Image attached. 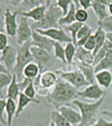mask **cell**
Here are the masks:
<instances>
[{"instance_id": "1", "label": "cell", "mask_w": 112, "mask_h": 126, "mask_svg": "<svg viewBox=\"0 0 112 126\" xmlns=\"http://www.w3.org/2000/svg\"><path fill=\"white\" fill-rule=\"evenodd\" d=\"M78 90L60 77L52 90L47 96L46 100L50 104L54 106L56 110L65 105H69L78 97Z\"/></svg>"}, {"instance_id": "2", "label": "cell", "mask_w": 112, "mask_h": 126, "mask_svg": "<svg viewBox=\"0 0 112 126\" xmlns=\"http://www.w3.org/2000/svg\"><path fill=\"white\" fill-rule=\"evenodd\" d=\"M104 99L105 97L91 103L82 102L77 99L74 100L73 104L78 108L82 118L81 122L77 126H89L94 124Z\"/></svg>"}, {"instance_id": "3", "label": "cell", "mask_w": 112, "mask_h": 126, "mask_svg": "<svg viewBox=\"0 0 112 126\" xmlns=\"http://www.w3.org/2000/svg\"><path fill=\"white\" fill-rule=\"evenodd\" d=\"M63 16V12L57 6L56 2L52 3L46 9L42 19L31 25L33 30L35 29H48L51 28H59V21Z\"/></svg>"}, {"instance_id": "4", "label": "cell", "mask_w": 112, "mask_h": 126, "mask_svg": "<svg viewBox=\"0 0 112 126\" xmlns=\"http://www.w3.org/2000/svg\"><path fill=\"white\" fill-rule=\"evenodd\" d=\"M32 47L31 40L26 42L25 43L19 46L17 48V63L15 67L13 70V74H15L17 77L18 80H22L23 78L22 71L28 63L34 61L33 55L31 53L30 48Z\"/></svg>"}, {"instance_id": "5", "label": "cell", "mask_w": 112, "mask_h": 126, "mask_svg": "<svg viewBox=\"0 0 112 126\" xmlns=\"http://www.w3.org/2000/svg\"><path fill=\"white\" fill-rule=\"evenodd\" d=\"M34 62L38 65L40 72L46 70V68L52 65L54 63V55L50 54L47 50L32 46L30 48Z\"/></svg>"}, {"instance_id": "6", "label": "cell", "mask_w": 112, "mask_h": 126, "mask_svg": "<svg viewBox=\"0 0 112 126\" xmlns=\"http://www.w3.org/2000/svg\"><path fill=\"white\" fill-rule=\"evenodd\" d=\"M58 78L55 72L45 70L40 74V84L36 90L37 94L40 96H46L48 92L55 86Z\"/></svg>"}, {"instance_id": "7", "label": "cell", "mask_w": 112, "mask_h": 126, "mask_svg": "<svg viewBox=\"0 0 112 126\" xmlns=\"http://www.w3.org/2000/svg\"><path fill=\"white\" fill-rule=\"evenodd\" d=\"M60 78L72 85L77 90H79L82 88H85L90 84L84 74L79 70L61 72Z\"/></svg>"}, {"instance_id": "8", "label": "cell", "mask_w": 112, "mask_h": 126, "mask_svg": "<svg viewBox=\"0 0 112 126\" xmlns=\"http://www.w3.org/2000/svg\"><path fill=\"white\" fill-rule=\"evenodd\" d=\"M28 19L27 18L20 15L19 22L16 34L17 43L19 46L23 45L32 39L33 30Z\"/></svg>"}, {"instance_id": "9", "label": "cell", "mask_w": 112, "mask_h": 126, "mask_svg": "<svg viewBox=\"0 0 112 126\" xmlns=\"http://www.w3.org/2000/svg\"><path fill=\"white\" fill-rule=\"evenodd\" d=\"M106 92L105 90L101 88L99 85L96 83L90 84L82 90H78V96L80 98L86 100H92L94 102L100 100L106 97Z\"/></svg>"}, {"instance_id": "10", "label": "cell", "mask_w": 112, "mask_h": 126, "mask_svg": "<svg viewBox=\"0 0 112 126\" xmlns=\"http://www.w3.org/2000/svg\"><path fill=\"white\" fill-rule=\"evenodd\" d=\"M38 33L46 36L52 41L60 43H67L73 42L71 36L62 27L51 28L48 29H35Z\"/></svg>"}, {"instance_id": "11", "label": "cell", "mask_w": 112, "mask_h": 126, "mask_svg": "<svg viewBox=\"0 0 112 126\" xmlns=\"http://www.w3.org/2000/svg\"><path fill=\"white\" fill-rule=\"evenodd\" d=\"M17 48L11 45H9L2 52H1L0 61L6 68L9 73L13 74L17 63Z\"/></svg>"}, {"instance_id": "12", "label": "cell", "mask_w": 112, "mask_h": 126, "mask_svg": "<svg viewBox=\"0 0 112 126\" xmlns=\"http://www.w3.org/2000/svg\"><path fill=\"white\" fill-rule=\"evenodd\" d=\"M19 11H12L9 8H7L4 11V22L5 33L9 37H14L16 36L19 23L17 17Z\"/></svg>"}, {"instance_id": "13", "label": "cell", "mask_w": 112, "mask_h": 126, "mask_svg": "<svg viewBox=\"0 0 112 126\" xmlns=\"http://www.w3.org/2000/svg\"><path fill=\"white\" fill-rule=\"evenodd\" d=\"M54 42L50 38L40 34L36 31L33 30L31 39L32 46L44 49L54 55Z\"/></svg>"}, {"instance_id": "14", "label": "cell", "mask_w": 112, "mask_h": 126, "mask_svg": "<svg viewBox=\"0 0 112 126\" xmlns=\"http://www.w3.org/2000/svg\"><path fill=\"white\" fill-rule=\"evenodd\" d=\"M57 110L59 113L73 126H77L81 122V115L69 105H65L59 107Z\"/></svg>"}, {"instance_id": "15", "label": "cell", "mask_w": 112, "mask_h": 126, "mask_svg": "<svg viewBox=\"0 0 112 126\" xmlns=\"http://www.w3.org/2000/svg\"><path fill=\"white\" fill-rule=\"evenodd\" d=\"M47 7L45 5L37 7L27 11H19V14L21 16H23L27 19L33 20L34 23L40 21L42 19L45 15Z\"/></svg>"}, {"instance_id": "16", "label": "cell", "mask_w": 112, "mask_h": 126, "mask_svg": "<svg viewBox=\"0 0 112 126\" xmlns=\"http://www.w3.org/2000/svg\"><path fill=\"white\" fill-rule=\"evenodd\" d=\"M95 81L103 89H108L112 84V73L110 70H101L95 73Z\"/></svg>"}, {"instance_id": "17", "label": "cell", "mask_w": 112, "mask_h": 126, "mask_svg": "<svg viewBox=\"0 0 112 126\" xmlns=\"http://www.w3.org/2000/svg\"><path fill=\"white\" fill-rule=\"evenodd\" d=\"M94 57L92 52L86 50L83 47H77L75 61L86 64H90L94 66Z\"/></svg>"}, {"instance_id": "18", "label": "cell", "mask_w": 112, "mask_h": 126, "mask_svg": "<svg viewBox=\"0 0 112 126\" xmlns=\"http://www.w3.org/2000/svg\"><path fill=\"white\" fill-rule=\"evenodd\" d=\"M31 103L38 104H40V101L37 99H31V98L27 97L24 94L21 92L18 98L17 104V112H16L15 116L17 117H19L22 113L24 109Z\"/></svg>"}, {"instance_id": "19", "label": "cell", "mask_w": 112, "mask_h": 126, "mask_svg": "<svg viewBox=\"0 0 112 126\" xmlns=\"http://www.w3.org/2000/svg\"><path fill=\"white\" fill-rule=\"evenodd\" d=\"M18 82H18L17 77L15 74H13L12 80L7 88V98L12 99L15 101L16 100H18V98H19L20 93H21Z\"/></svg>"}, {"instance_id": "20", "label": "cell", "mask_w": 112, "mask_h": 126, "mask_svg": "<svg viewBox=\"0 0 112 126\" xmlns=\"http://www.w3.org/2000/svg\"><path fill=\"white\" fill-rule=\"evenodd\" d=\"M92 35V29L89 25L83 24L78 32L77 36V47H82L88 40L89 37Z\"/></svg>"}, {"instance_id": "21", "label": "cell", "mask_w": 112, "mask_h": 126, "mask_svg": "<svg viewBox=\"0 0 112 126\" xmlns=\"http://www.w3.org/2000/svg\"><path fill=\"white\" fill-rule=\"evenodd\" d=\"M76 63L77 64L78 70H79L84 74L87 81L90 84L95 83L94 66L90 64H86L79 63L77 61H76Z\"/></svg>"}, {"instance_id": "22", "label": "cell", "mask_w": 112, "mask_h": 126, "mask_svg": "<svg viewBox=\"0 0 112 126\" xmlns=\"http://www.w3.org/2000/svg\"><path fill=\"white\" fill-rule=\"evenodd\" d=\"M40 73L41 72H40V70L38 65L35 62L33 61L31 63H28V64L24 68L23 71H22V76H23V78L34 80Z\"/></svg>"}, {"instance_id": "23", "label": "cell", "mask_w": 112, "mask_h": 126, "mask_svg": "<svg viewBox=\"0 0 112 126\" xmlns=\"http://www.w3.org/2000/svg\"><path fill=\"white\" fill-rule=\"evenodd\" d=\"M91 8L92 9L95 15L98 19V21H102L108 16H110L109 12H108V5L100 3H96L93 1L92 3Z\"/></svg>"}, {"instance_id": "24", "label": "cell", "mask_w": 112, "mask_h": 126, "mask_svg": "<svg viewBox=\"0 0 112 126\" xmlns=\"http://www.w3.org/2000/svg\"><path fill=\"white\" fill-rule=\"evenodd\" d=\"M5 112L7 115V126H12L13 120L17 112V104L15 100L7 98L6 100V109Z\"/></svg>"}, {"instance_id": "25", "label": "cell", "mask_w": 112, "mask_h": 126, "mask_svg": "<svg viewBox=\"0 0 112 126\" xmlns=\"http://www.w3.org/2000/svg\"><path fill=\"white\" fill-rule=\"evenodd\" d=\"M93 35L94 36L95 41H96V48L92 52L93 55L94 56L96 54V52L106 43L107 39H106V32L99 26H98L96 30Z\"/></svg>"}, {"instance_id": "26", "label": "cell", "mask_w": 112, "mask_h": 126, "mask_svg": "<svg viewBox=\"0 0 112 126\" xmlns=\"http://www.w3.org/2000/svg\"><path fill=\"white\" fill-rule=\"evenodd\" d=\"M76 11H77V8H76L75 5L73 3H72L71 7H70V9H69L67 14L64 16H62L61 18L59 19V27L69 25H71L75 23L76 21Z\"/></svg>"}, {"instance_id": "27", "label": "cell", "mask_w": 112, "mask_h": 126, "mask_svg": "<svg viewBox=\"0 0 112 126\" xmlns=\"http://www.w3.org/2000/svg\"><path fill=\"white\" fill-rule=\"evenodd\" d=\"M83 25V23H79V22L75 21L73 23H72L69 25H66V26L62 27V28L71 36L73 43L74 45L77 47V36L78 32L80 29V27Z\"/></svg>"}, {"instance_id": "28", "label": "cell", "mask_w": 112, "mask_h": 126, "mask_svg": "<svg viewBox=\"0 0 112 126\" xmlns=\"http://www.w3.org/2000/svg\"><path fill=\"white\" fill-rule=\"evenodd\" d=\"M45 5V0H24L19 6V11H27L37 7Z\"/></svg>"}, {"instance_id": "29", "label": "cell", "mask_w": 112, "mask_h": 126, "mask_svg": "<svg viewBox=\"0 0 112 126\" xmlns=\"http://www.w3.org/2000/svg\"><path fill=\"white\" fill-rule=\"evenodd\" d=\"M51 122L56 126H73L65 117H63L57 110H54L51 113Z\"/></svg>"}, {"instance_id": "30", "label": "cell", "mask_w": 112, "mask_h": 126, "mask_svg": "<svg viewBox=\"0 0 112 126\" xmlns=\"http://www.w3.org/2000/svg\"><path fill=\"white\" fill-rule=\"evenodd\" d=\"M112 48V43L111 42H110L108 40H106V43H104L101 48L100 49L96 54H95L94 57V66H95L97 63H98L100 61H101V59H103L104 57L106 56V54L109 50Z\"/></svg>"}, {"instance_id": "31", "label": "cell", "mask_w": 112, "mask_h": 126, "mask_svg": "<svg viewBox=\"0 0 112 126\" xmlns=\"http://www.w3.org/2000/svg\"><path fill=\"white\" fill-rule=\"evenodd\" d=\"M76 50L77 47L74 45L73 42L66 43L65 47V54L67 63L71 64L75 61Z\"/></svg>"}, {"instance_id": "32", "label": "cell", "mask_w": 112, "mask_h": 126, "mask_svg": "<svg viewBox=\"0 0 112 126\" xmlns=\"http://www.w3.org/2000/svg\"><path fill=\"white\" fill-rule=\"evenodd\" d=\"M54 55L55 59H59L63 63H67L65 54V48L59 42H54Z\"/></svg>"}, {"instance_id": "33", "label": "cell", "mask_w": 112, "mask_h": 126, "mask_svg": "<svg viewBox=\"0 0 112 126\" xmlns=\"http://www.w3.org/2000/svg\"><path fill=\"white\" fill-rule=\"evenodd\" d=\"M111 69H112V59L109 57H105L94 66L95 73L101 70H110Z\"/></svg>"}, {"instance_id": "34", "label": "cell", "mask_w": 112, "mask_h": 126, "mask_svg": "<svg viewBox=\"0 0 112 126\" xmlns=\"http://www.w3.org/2000/svg\"><path fill=\"white\" fill-rule=\"evenodd\" d=\"M13 78L11 73H1L0 74V98H3V91L5 87H7L11 83Z\"/></svg>"}, {"instance_id": "35", "label": "cell", "mask_w": 112, "mask_h": 126, "mask_svg": "<svg viewBox=\"0 0 112 126\" xmlns=\"http://www.w3.org/2000/svg\"><path fill=\"white\" fill-rule=\"evenodd\" d=\"M76 21L84 24L89 19V13L87 10L79 8L77 9L75 13Z\"/></svg>"}, {"instance_id": "36", "label": "cell", "mask_w": 112, "mask_h": 126, "mask_svg": "<svg viewBox=\"0 0 112 126\" xmlns=\"http://www.w3.org/2000/svg\"><path fill=\"white\" fill-rule=\"evenodd\" d=\"M98 26L100 27L107 33H112V16L110 15L102 21H98Z\"/></svg>"}, {"instance_id": "37", "label": "cell", "mask_w": 112, "mask_h": 126, "mask_svg": "<svg viewBox=\"0 0 112 126\" xmlns=\"http://www.w3.org/2000/svg\"><path fill=\"white\" fill-rule=\"evenodd\" d=\"M72 3V0H56V4L62 11L63 16L67 14Z\"/></svg>"}, {"instance_id": "38", "label": "cell", "mask_w": 112, "mask_h": 126, "mask_svg": "<svg viewBox=\"0 0 112 126\" xmlns=\"http://www.w3.org/2000/svg\"><path fill=\"white\" fill-rule=\"evenodd\" d=\"M27 97L31 98V99H36V96L37 94V91L36 90L34 85L33 82H31L28 86L24 89V90L22 92Z\"/></svg>"}, {"instance_id": "39", "label": "cell", "mask_w": 112, "mask_h": 126, "mask_svg": "<svg viewBox=\"0 0 112 126\" xmlns=\"http://www.w3.org/2000/svg\"><path fill=\"white\" fill-rule=\"evenodd\" d=\"M82 47L86 50H89L90 52H94V50L96 48V41H95L94 36L93 34L89 37L88 40L86 41V43H84V45Z\"/></svg>"}, {"instance_id": "40", "label": "cell", "mask_w": 112, "mask_h": 126, "mask_svg": "<svg viewBox=\"0 0 112 126\" xmlns=\"http://www.w3.org/2000/svg\"><path fill=\"white\" fill-rule=\"evenodd\" d=\"M6 109V100L0 98V122L7 126V121L4 118V112Z\"/></svg>"}, {"instance_id": "41", "label": "cell", "mask_w": 112, "mask_h": 126, "mask_svg": "<svg viewBox=\"0 0 112 126\" xmlns=\"http://www.w3.org/2000/svg\"><path fill=\"white\" fill-rule=\"evenodd\" d=\"M9 45L8 35L5 32H0V52H2Z\"/></svg>"}, {"instance_id": "42", "label": "cell", "mask_w": 112, "mask_h": 126, "mask_svg": "<svg viewBox=\"0 0 112 126\" xmlns=\"http://www.w3.org/2000/svg\"><path fill=\"white\" fill-rule=\"evenodd\" d=\"M33 80H31V79H29V78H23L22 80L19 81L18 82V84H19V89L21 92H23L24 89L28 86V85L30 84V83L33 82Z\"/></svg>"}, {"instance_id": "43", "label": "cell", "mask_w": 112, "mask_h": 126, "mask_svg": "<svg viewBox=\"0 0 112 126\" xmlns=\"http://www.w3.org/2000/svg\"><path fill=\"white\" fill-rule=\"evenodd\" d=\"M89 126H112V122H109L103 117H100L94 124Z\"/></svg>"}, {"instance_id": "44", "label": "cell", "mask_w": 112, "mask_h": 126, "mask_svg": "<svg viewBox=\"0 0 112 126\" xmlns=\"http://www.w3.org/2000/svg\"><path fill=\"white\" fill-rule=\"evenodd\" d=\"M92 0H79V5L80 8L88 10L91 8Z\"/></svg>"}, {"instance_id": "45", "label": "cell", "mask_w": 112, "mask_h": 126, "mask_svg": "<svg viewBox=\"0 0 112 126\" xmlns=\"http://www.w3.org/2000/svg\"><path fill=\"white\" fill-rule=\"evenodd\" d=\"M0 32H5L4 22V11L0 7Z\"/></svg>"}, {"instance_id": "46", "label": "cell", "mask_w": 112, "mask_h": 126, "mask_svg": "<svg viewBox=\"0 0 112 126\" xmlns=\"http://www.w3.org/2000/svg\"><path fill=\"white\" fill-rule=\"evenodd\" d=\"M24 0H11L10 4L13 7H19Z\"/></svg>"}, {"instance_id": "47", "label": "cell", "mask_w": 112, "mask_h": 126, "mask_svg": "<svg viewBox=\"0 0 112 126\" xmlns=\"http://www.w3.org/2000/svg\"><path fill=\"white\" fill-rule=\"evenodd\" d=\"M101 113L104 116L109 117L110 120H111V121L112 122V111H110V110H103L101 112Z\"/></svg>"}, {"instance_id": "48", "label": "cell", "mask_w": 112, "mask_h": 126, "mask_svg": "<svg viewBox=\"0 0 112 126\" xmlns=\"http://www.w3.org/2000/svg\"><path fill=\"white\" fill-rule=\"evenodd\" d=\"M93 1L96 3H102V4H105L106 5H108L110 3L112 2L111 0H92Z\"/></svg>"}, {"instance_id": "49", "label": "cell", "mask_w": 112, "mask_h": 126, "mask_svg": "<svg viewBox=\"0 0 112 126\" xmlns=\"http://www.w3.org/2000/svg\"><path fill=\"white\" fill-rule=\"evenodd\" d=\"M1 73H9V72H7L6 68L5 67V66L0 61V74Z\"/></svg>"}, {"instance_id": "50", "label": "cell", "mask_w": 112, "mask_h": 126, "mask_svg": "<svg viewBox=\"0 0 112 126\" xmlns=\"http://www.w3.org/2000/svg\"><path fill=\"white\" fill-rule=\"evenodd\" d=\"M106 39L108 41H109L112 43V33H106Z\"/></svg>"}, {"instance_id": "51", "label": "cell", "mask_w": 112, "mask_h": 126, "mask_svg": "<svg viewBox=\"0 0 112 126\" xmlns=\"http://www.w3.org/2000/svg\"><path fill=\"white\" fill-rule=\"evenodd\" d=\"M72 1H73V3L75 5L77 9L80 8L79 5V0H72Z\"/></svg>"}, {"instance_id": "52", "label": "cell", "mask_w": 112, "mask_h": 126, "mask_svg": "<svg viewBox=\"0 0 112 126\" xmlns=\"http://www.w3.org/2000/svg\"><path fill=\"white\" fill-rule=\"evenodd\" d=\"M108 12H109L110 15L112 16V1L108 4Z\"/></svg>"}, {"instance_id": "53", "label": "cell", "mask_w": 112, "mask_h": 126, "mask_svg": "<svg viewBox=\"0 0 112 126\" xmlns=\"http://www.w3.org/2000/svg\"><path fill=\"white\" fill-rule=\"evenodd\" d=\"M54 1V0H45V5L47 7V8L51 5V4L53 3Z\"/></svg>"}, {"instance_id": "54", "label": "cell", "mask_w": 112, "mask_h": 126, "mask_svg": "<svg viewBox=\"0 0 112 126\" xmlns=\"http://www.w3.org/2000/svg\"><path fill=\"white\" fill-rule=\"evenodd\" d=\"M10 1L11 0H0V4H9L10 3Z\"/></svg>"}, {"instance_id": "55", "label": "cell", "mask_w": 112, "mask_h": 126, "mask_svg": "<svg viewBox=\"0 0 112 126\" xmlns=\"http://www.w3.org/2000/svg\"><path fill=\"white\" fill-rule=\"evenodd\" d=\"M106 57H111L112 59V49H110L107 52V54H106Z\"/></svg>"}, {"instance_id": "56", "label": "cell", "mask_w": 112, "mask_h": 126, "mask_svg": "<svg viewBox=\"0 0 112 126\" xmlns=\"http://www.w3.org/2000/svg\"><path fill=\"white\" fill-rule=\"evenodd\" d=\"M56 126V125H55V124H54V123H53V122H51L50 123V124H49V125H48V126Z\"/></svg>"}, {"instance_id": "57", "label": "cell", "mask_w": 112, "mask_h": 126, "mask_svg": "<svg viewBox=\"0 0 112 126\" xmlns=\"http://www.w3.org/2000/svg\"><path fill=\"white\" fill-rule=\"evenodd\" d=\"M0 126H5V125H3V124L1 123V122H0Z\"/></svg>"}, {"instance_id": "58", "label": "cell", "mask_w": 112, "mask_h": 126, "mask_svg": "<svg viewBox=\"0 0 112 126\" xmlns=\"http://www.w3.org/2000/svg\"></svg>"}]
</instances>
